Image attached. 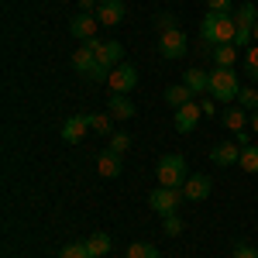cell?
<instances>
[{
	"mask_svg": "<svg viewBox=\"0 0 258 258\" xmlns=\"http://www.w3.org/2000/svg\"><path fill=\"white\" fill-rule=\"evenodd\" d=\"M234 35H238L234 14L207 11V14H203V21H200V38L210 41V45H234Z\"/></svg>",
	"mask_w": 258,
	"mask_h": 258,
	"instance_id": "obj_1",
	"label": "cell"
},
{
	"mask_svg": "<svg viewBox=\"0 0 258 258\" xmlns=\"http://www.w3.org/2000/svg\"><path fill=\"white\" fill-rule=\"evenodd\" d=\"M238 93H241V76L238 73L214 66V73H210V97L217 100V103H238Z\"/></svg>",
	"mask_w": 258,
	"mask_h": 258,
	"instance_id": "obj_2",
	"label": "cell"
},
{
	"mask_svg": "<svg viewBox=\"0 0 258 258\" xmlns=\"http://www.w3.org/2000/svg\"><path fill=\"white\" fill-rule=\"evenodd\" d=\"M234 24H238V35H234V45H238V48H248V45H255L258 7L251 4V0H244L241 7H234Z\"/></svg>",
	"mask_w": 258,
	"mask_h": 258,
	"instance_id": "obj_3",
	"label": "cell"
},
{
	"mask_svg": "<svg viewBox=\"0 0 258 258\" xmlns=\"http://www.w3.org/2000/svg\"><path fill=\"white\" fill-rule=\"evenodd\" d=\"M186 159L179 152H169L159 159V186H172V189H182L186 186Z\"/></svg>",
	"mask_w": 258,
	"mask_h": 258,
	"instance_id": "obj_4",
	"label": "cell"
},
{
	"mask_svg": "<svg viewBox=\"0 0 258 258\" xmlns=\"http://www.w3.org/2000/svg\"><path fill=\"white\" fill-rule=\"evenodd\" d=\"M220 120H224V127L234 135V141H238L241 148H248V127H251L248 110H244V107H238V103H231V107L220 114Z\"/></svg>",
	"mask_w": 258,
	"mask_h": 258,
	"instance_id": "obj_5",
	"label": "cell"
},
{
	"mask_svg": "<svg viewBox=\"0 0 258 258\" xmlns=\"http://www.w3.org/2000/svg\"><path fill=\"white\" fill-rule=\"evenodd\" d=\"M179 200H182V189H172V186H159V189H152V197H148V207L162 214V217H169V214H176L179 210Z\"/></svg>",
	"mask_w": 258,
	"mask_h": 258,
	"instance_id": "obj_6",
	"label": "cell"
},
{
	"mask_svg": "<svg viewBox=\"0 0 258 258\" xmlns=\"http://www.w3.org/2000/svg\"><path fill=\"white\" fill-rule=\"evenodd\" d=\"M107 86H110V93H131V90L138 86V69H135L131 62H120V66H114V69H110V80H107Z\"/></svg>",
	"mask_w": 258,
	"mask_h": 258,
	"instance_id": "obj_7",
	"label": "cell"
},
{
	"mask_svg": "<svg viewBox=\"0 0 258 258\" xmlns=\"http://www.w3.org/2000/svg\"><path fill=\"white\" fill-rule=\"evenodd\" d=\"M186 52H189V41H186V35H182L179 28L159 35V55L162 59H182Z\"/></svg>",
	"mask_w": 258,
	"mask_h": 258,
	"instance_id": "obj_8",
	"label": "cell"
},
{
	"mask_svg": "<svg viewBox=\"0 0 258 258\" xmlns=\"http://www.w3.org/2000/svg\"><path fill=\"white\" fill-rule=\"evenodd\" d=\"M97 28H100L97 14H86V11H80L76 18L69 21V35H73L76 41H90V38H97Z\"/></svg>",
	"mask_w": 258,
	"mask_h": 258,
	"instance_id": "obj_9",
	"label": "cell"
},
{
	"mask_svg": "<svg viewBox=\"0 0 258 258\" xmlns=\"http://www.w3.org/2000/svg\"><path fill=\"white\" fill-rule=\"evenodd\" d=\"M124 11H127V7H124V0H100L93 14H97L100 24H107V28H117L120 21H124Z\"/></svg>",
	"mask_w": 258,
	"mask_h": 258,
	"instance_id": "obj_10",
	"label": "cell"
},
{
	"mask_svg": "<svg viewBox=\"0 0 258 258\" xmlns=\"http://www.w3.org/2000/svg\"><path fill=\"white\" fill-rule=\"evenodd\" d=\"M86 131H93V127H90V114H73V117L62 124V141L76 145V141L86 138Z\"/></svg>",
	"mask_w": 258,
	"mask_h": 258,
	"instance_id": "obj_11",
	"label": "cell"
},
{
	"mask_svg": "<svg viewBox=\"0 0 258 258\" xmlns=\"http://www.w3.org/2000/svg\"><path fill=\"white\" fill-rule=\"evenodd\" d=\"M210 193H214V182L207 176H189L182 186V200H189V203H203Z\"/></svg>",
	"mask_w": 258,
	"mask_h": 258,
	"instance_id": "obj_12",
	"label": "cell"
},
{
	"mask_svg": "<svg viewBox=\"0 0 258 258\" xmlns=\"http://www.w3.org/2000/svg\"><path fill=\"white\" fill-rule=\"evenodd\" d=\"M210 159H214V165H220V169H227V165H238V162H241V145H238V141H224V145H214V148H210Z\"/></svg>",
	"mask_w": 258,
	"mask_h": 258,
	"instance_id": "obj_13",
	"label": "cell"
},
{
	"mask_svg": "<svg viewBox=\"0 0 258 258\" xmlns=\"http://www.w3.org/2000/svg\"><path fill=\"white\" fill-rule=\"evenodd\" d=\"M200 100H193V103H186V107H179L176 110V117H172V124H176V131L179 135H189L193 127H197V120H200Z\"/></svg>",
	"mask_w": 258,
	"mask_h": 258,
	"instance_id": "obj_14",
	"label": "cell"
},
{
	"mask_svg": "<svg viewBox=\"0 0 258 258\" xmlns=\"http://www.w3.org/2000/svg\"><path fill=\"white\" fill-rule=\"evenodd\" d=\"M120 169H124V162H120V155L114 152V148H107V152H100V155H97V172L103 179H117Z\"/></svg>",
	"mask_w": 258,
	"mask_h": 258,
	"instance_id": "obj_15",
	"label": "cell"
},
{
	"mask_svg": "<svg viewBox=\"0 0 258 258\" xmlns=\"http://www.w3.org/2000/svg\"><path fill=\"white\" fill-rule=\"evenodd\" d=\"M97 41H100V38L83 41L80 48L73 52V69H76V73H86V69H90V66L97 62Z\"/></svg>",
	"mask_w": 258,
	"mask_h": 258,
	"instance_id": "obj_16",
	"label": "cell"
},
{
	"mask_svg": "<svg viewBox=\"0 0 258 258\" xmlns=\"http://www.w3.org/2000/svg\"><path fill=\"white\" fill-rule=\"evenodd\" d=\"M120 55H124V45L120 41H97V62L100 66L114 69V66H120Z\"/></svg>",
	"mask_w": 258,
	"mask_h": 258,
	"instance_id": "obj_17",
	"label": "cell"
},
{
	"mask_svg": "<svg viewBox=\"0 0 258 258\" xmlns=\"http://www.w3.org/2000/svg\"><path fill=\"white\" fill-rule=\"evenodd\" d=\"M182 83L193 90V97H207L210 93V73H203V69H186V76H182Z\"/></svg>",
	"mask_w": 258,
	"mask_h": 258,
	"instance_id": "obj_18",
	"label": "cell"
},
{
	"mask_svg": "<svg viewBox=\"0 0 258 258\" xmlns=\"http://www.w3.org/2000/svg\"><path fill=\"white\" fill-rule=\"evenodd\" d=\"M193 90H189V86H186V83H176V86H169V90H165V103H169V107H186V103H193Z\"/></svg>",
	"mask_w": 258,
	"mask_h": 258,
	"instance_id": "obj_19",
	"label": "cell"
},
{
	"mask_svg": "<svg viewBox=\"0 0 258 258\" xmlns=\"http://www.w3.org/2000/svg\"><path fill=\"white\" fill-rule=\"evenodd\" d=\"M107 107H110V114L120 120H127V117H135V103H131V97L127 93H114V97L107 100Z\"/></svg>",
	"mask_w": 258,
	"mask_h": 258,
	"instance_id": "obj_20",
	"label": "cell"
},
{
	"mask_svg": "<svg viewBox=\"0 0 258 258\" xmlns=\"http://www.w3.org/2000/svg\"><path fill=\"white\" fill-rule=\"evenodd\" d=\"M241 73L248 76L251 86H258V41L248 45V52H244V59H241Z\"/></svg>",
	"mask_w": 258,
	"mask_h": 258,
	"instance_id": "obj_21",
	"label": "cell"
},
{
	"mask_svg": "<svg viewBox=\"0 0 258 258\" xmlns=\"http://www.w3.org/2000/svg\"><path fill=\"white\" fill-rule=\"evenodd\" d=\"M234 62H238V45H214V66L234 69Z\"/></svg>",
	"mask_w": 258,
	"mask_h": 258,
	"instance_id": "obj_22",
	"label": "cell"
},
{
	"mask_svg": "<svg viewBox=\"0 0 258 258\" xmlns=\"http://www.w3.org/2000/svg\"><path fill=\"white\" fill-rule=\"evenodd\" d=\"M83 244H86V251H90V255H107V251H110V248H114V244H110V234H103V231H97V234H90V238L83 241Z\"/></svg>",
	"mask_w": 258,
	"mask_h": 258,
	"instance_id": "obj_23",
	"label": "cell"
},
{
	"mask_svg": "<svg viewBox=\"0 0 258 258\" xmlns=\"http://www.w3.org/2000/svg\"><path fill=\"white\" fill-rule=\"evenodd\" d=\"M241 172H251L258 176V145H248V148H241Z\"/></svg>",
	"mask_w": 258,
	"mask_h": 258,
	"instance_id": "obj_24",
	"label": "cell"
},
{
	"mask_svg": "<svg viewBox=\"0 0 258 258\" xmlns=\"http://www.w3.org/2000/svg\"><path fill=\"white\" fill-rule=\"evenodd\" d=\"M90 127L97 135H114V114H90Z\"/></svg>",
	"mask_w": 258,
	"mask_h": 258,
	"instance_id": "obj_25",
	"label": "cell"
},
{
	"mask_svg": "<svg viewBox=\"0 0 258 258\" xmlns=\"http://www.w3.org/2000/svg\"><path fill=\"white\" fill-rule=\"evenodd\" d=\"M127 258H159V248L148 241H135V244H127Z\"/></svg>",
	"mask_w": 258,
	"mask_h": 258,
	"instance_id": "obj_26",
	"label": "cell"
},
{
	"mask_svg": "<svg viewBox=\"0 0 258 258\" xmlns=\"http://www.w3.org/2000/svg\"><path fill=\"white\" fill-rule=\"evenodd\" d=\"M238 107H244V110H258V90H255V86H241Z\"/></svg>",
	"mask_w": 258,
	"mask_h": 258,
	"instance_id": "obj_27",
	"label": "cell"
},
{
	"mask_svg": "<svg viewBox=\"0 0 258 258\" xmlns=\"http://www.w3.org/2000/svg\"><path fill=\"white\" fill-rule=\"evenodd\" d=\"M172 28H179V24H176V14H172V11H162V14H155V31H159V35L172 31Z\"/></svg>",
	"mask_w": 258,
	"mask_h": 258,
	"instance_id": "obj_28",
	"label": "cell"
},
{
	"mask_svg": "<svg viewBox=\"0 0 258 258\" xmlns=\"http://www.w3.org/2000/svg\"><path fill=\"white\" fill-rule=\"evenodd\" d=\"M83 76H86L90 83H103V80H110V69H107V66H100V62H93Z\"/></svg>",
	"mask_w": 258,
	"mask_h": 258,
	"instance_id": "obj_29",
	"label": "cell"
},
{
	"mask_svg": "<svg viewBox=\"0 0 258 258\" xmlns=\"http://www.w3.org/2000/svg\"><path fill=\"white\" fill-rule=\"evenodd\" d=\"M110 148H114L117 155H124V152L131 148V135H124V131H114V135H110Z\"/></svg>",
	"mask_w": 258,
	"mask_h": 258,
	"instance_id": "obj_30",
	"label": "cell"
},
{
	"mask_svg": "<svg viewBox=\"0 0 258 258\" xmlns=\"http://www.w3.org/2000/svg\"><path fill=\"white\" fill-rule=\"evenodd\" d=\"M59 258H90V251H86L83 241H76V244H66V248L59 251Z\"/></svg>",
	"mask_w": 258,
	"mask_h": 258,
	"instance_id": "obj_31",
	"label": "cell"
},
{
	"mask_svg": "<svg viewBox=\"0 0 258 258\" xmlns=\"http://www.w3.org/2000/svg\"><path fill=\"white\" fill-rule=\"evenodd\" d=\"M162 227H165V234H169V238H176V234H182V220H179V214H169Z\"/></svg>",
	"mask_w": 258,
	"mask_h": 258,
	"instance_id": "obj_32",
	"label": "cell"
},
{
	"mask_svg": "<svg viewBox=\"0 0 258 258\" xmlns=\"http://www.w3.org/2000/svg\"><path fill=\"white\" fill-rule=\"evenodd\" d=\"M231 258H258V248H251V244L238 241V244H234V251H231Z\"/></svg>",
	"mask_w": 258,
	"mask_h": 258,
	"instance_id": "obj_33",
	"label": "cell"
},
{
	"mask_svg": "<svg viewBox=\"0 0 258 258\" xmlns=\"http://www.w3.org/2000/svg\"><path fill=\"white\" fill-rule=\"evenodd\" d=\"M207 11H220V14H234V0H207Z\"/></svg>",
	"mask_w": 258,
	"mask_h": 258,
	"instance_id": "obj_34",
	"label": "cell"
},
{
	"mask_svg": "<svg viewBox=\"0 0 258 258\" xmlns=\"http://www.w3.org/2000/svg\"><path fill=\"white\" fill-rule=\"evenodd\" d=\"M200 110H203V114H214V110H217V100L210 97V93H207V97H200Z\"/></svg>",
	"mask_w": 258,
	"mask_h": 258,
	"instance_id": "obj_35",
	"label": "cell"
},
{
	"mask_svg": "<svg viewBox=\"0 0 258 258\" xmlns=\"http://www.w3.org/2000/svg\"><path fill=\"white\" fill-rule=\"evenodd\" d=\"M197 55H203V59H214V45L200 38V41H197Z\"/></svg>",
	"mask_w": 258,
	"mask_h": 258,
	"instance_id": "obj_36",
	"label": "cell"
},
{
	"mask_svg": "<svg viewBox=\"0 0 258 258\" xmlns=\"http://www.w3.org/2000/svg\"><path fill=\"white\" fill-rule=\"evenodd\" d=\"M97 4H100V0H80V11L90 14V11H97Z\"/></svg>",
	"mask_w": 258,
	"mask_h": 258,
	"instance_id": "obj_37",
	"label": "cell"
},
{
	"mask_svg": "<svg viewBox=\"0 0 258 258\" xmlns=\"http://www.w3.org/2000/svg\"><path fill=\"white\" fill-rule=\"evenodd\" d=\"M251 131L258 135V110H251Z\"/></svg>",
	"mask_w": 258,
	"mask_h": 258,
	"instance_id": "obj_38",
	"label": "cell"
},
{
	"mask_svg": "<svg viewBox=\"0 0 258 258\" xmlns=\"http://www.w3.org/2000/svg\"><path fill=\"white\" fill-rule=\"evenodd\" d=\"M255 41H258V24H255Z\"/></svg>",
	"mask_w": 258,
	"mask_h": 258,
	"instance_id": "obj_39",
	"label": "cell"
},
{
	"mask_svg": "<svg viewBox=\"0 0 258 258\" xmlns=\"http://www.w3.org/2000/svg\"><path fill=\"white\" fill-rule=\"evenodd\" d=\"M90 258H100V255H90Z\"/></svg>",
	"mask_w": 258,
	"mask_h": 258,
	"instance_id": "obj_40",
	"label": "cell"
}]
</instances>
